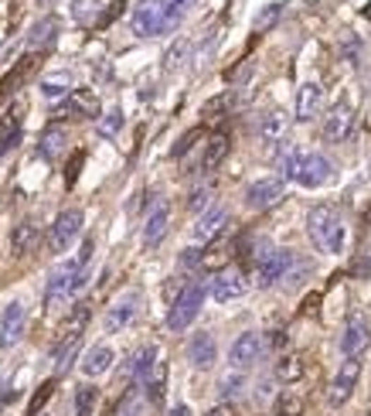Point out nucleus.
<instances>
[{
	"mask_svg": "<svg viewBox=\"0 0 371 416\" xmlns=\"http://www.w3.org/2000/svg\"><path fill=\"white\" fill-rule=\"evenodd\" d=\"M119 416H147V403L143 399H137V393H130L126 396V403H123V413Z\"/></svg>",
	"mask_w": 371,
	"mask_h": 416,
	"instance_id": "46",
	"label": "nucleus"
},
{
	"mask_svg": "<svg viewBox=\"0 0 371 416\" xmlns=\"http://www.w3.org/2000/svg\"><path fill=\"white\" fill-rule=\"evenodd\" d=\"M212 198H215V191H212V188H197L195 195H191V201H188V208H191L195 215H201V212H208Z\"/></svg>",
	"mask_w": 371,
	"mask_h": 416,
	"instance_id": "40",
	"label": "nucleus"
},
{
	"mask_svg": "<svg viewBox=\"0 0 371 416\" xmlns=\"http://www.w3.org/2000/svg\"><path fill=\"white\" fill-rule=\"evenodd\" d=\"M133 35L137 38H154L164 35V0H143L133 11Z\"/></svg>",
	"mask_w": 371,
	"mask_h": 416,
	"instance_id": "7",
	"label": "nucleus"
},
{
	"mask_svg": "<svg viewBox=\"0 0 371 416\" xmlns=\"http://www.w3.org/2000/svg\"><path fill=\"white\" fill-rule=\"evenodd\" d=\"M78 232H82V212H78V208H65V212L51 222V232H48L51 253H65L78 239Z\"/></svg>",
	"mask_w": 371,
	"mask_h": 416,
	"instance_id": "4",
	"label": "nucleus"
},
{
	"mask_svg": "<svg viewBox=\"0 0 371 416\" xmlns=\"http://www.w3.org/2000/svg\"><path fill=\"white\" fill-rule=\"evenodd\" d=\"M41 93H44V96H61V93H68V76L61 72V76L44 79V82H41Z\"/></svg>",
	"mask_w": 371,
	"mask_h": 416,
	"instance_id": "42",
	"label": "nucleus"
},
{
	"mask_svg": "<svg viewBox=\"0 0 371 416\" xmlns=\"http://www.w3.org/2000/svg\"><path fill=\"white\" fill-rule=\"evenodd\" d=\"M229 147H232V140H229V133H212V137H208V143H205V158H201V171H215L218 164L225 160V154H229Z\"/></svg>",
	"mask_w": 371,
	"mask_h": 416,
	"instance_id": "25",
	"label": "nucleus"
},
{
	"mask_svg": "<svg viewBox=\"0 0 371 416\" xmlns=\"http://www.w3.org/2000/svg\"><path fill=\"white\" fill-rule=\"evenodd\" d=\"M201 304H205V283H184L181 287V294L171 300V311H167V328L171 331H184V328H191L195 324L197 311H201Z\"/></svg>",
	"mask_w": 371,
	"mask_h": 416,
	"instance_id": "2",
	"label": "nucleus"
},
{
	"mask_svg": "<svg viewBox=\"0 0 371 416\" xmlns=\"http://www.w3.org/2000/svg\"><path fill=\"white\" fill-rule=\"evenodd\" d=\"M205 416H235V410L229 406V403H221V406H215V410H208Z\"/></svg>",
	"mask_w": 371,
	"mask_h": 416,
	"instance_id": "54",
	"label": "nucleus"
},
{
	"mask_svg": "<svg viewBox=\"0 0 371 416\" xmlns=\"http://www.w3.org/2000/svg\"><path fill=\"white\" fill-rule=\"evenodd\" d=\"M75 273H78V259H68V263H61L59 270L48 277V294H44V307H48V311H55L59 304H65V300L72 297Z\"/></svg>",
	"mask_w": 371,
	"mask_h": 416,
	"instance_id": "5",
	"label": "nucleus"
},
{
	"mask_svg": "<svg viewBox=\"0 0 371 416\" xmlns=\"http://www.w3.org/2000/svg\"><path fill=\"white\" fill-rule=\"evenodd\" d=\"M20 117H24V109L14 106V109H7L4 119H0V154L14 150L20 143Z\"/></svg>",
	"mask_w": 371,
	"mask_h": 416,
	"instance_id": "21",
	"label": "nucleus"
},
{
	"mask_svg": "<svg viewBox=\"0 0 371 416\" xmlns=\"http://www.w3.org/2000/svg\"><path fill=\"white\" fill-rule=\"evenodd\" d=\"M245 290H249V280L242 270H218L215 283H212V297L218 304H232V300L245 297Z\"/></svg>",
	"mask_w": 371,
	"mask_h": 416,
	"instance_id": "10",
	"label": "nucleus"
},
{
	"mask_svg": "<svg viewBox=\"0 0 371 416\" xmlns=\"http://www.w3.org/2000/svg\"><path fill=\"white\" fill-rule=\"evenodd\" d=\"M296 253L293 249H266V256L255 259V283L266 290V287H276L279 280L286 277V270L293 266Z\"/></svg>",
	"mask_w": 371,
	"mask_h": 416,
	"instance_id": "3",
	"label": "nucleus"
},
{
	"mask_svg": "<svg viewBox=\"0 0 371 416\" xmlns=\"http://www.w3.org/2000/svg\"><path fill=\"white\" fill-rule=\"evenodd\" d=\"M171 416H188V406H174V410H171Z\"/></svg>",
	"mask_w": 371,
	"mask_h": 416,
	"instance_id": "56",
	"label": "nucleus"
},
{
	"mask_svg": "<svg viewBox=\"0 0 371 416\" xmlns=\"http://www.w3.org/2000/svg\"><path fill=\"white\" fill-rule=\"evenodd\" d=\"M276 20H279V4H269V7H262V11L255 14V31H259V35L269 31Z\"/></svg>",
	"mask_w": 371,
	"mask_h": 416,
	"instance_id": "39",
	"label": "nucleus"
},
{
	"mask_svg": "<svg viewBox=\"0 0 371 416\" xmlns=\"http://www.w3.org/2000/svg\"><path fill=\"white\" fill-rule=\"evenodd\" d=\"M300 158H303V154H300L296 147H290V150H286V154L279 158V171H283V178H286V181H296V171H300Z\"/></svg>",
	"mask_w": 371,
	"mask_h": 416,
	"instance_id": "35",
	"label": "nucleus"
},
{
	"mask_svg": "<svg viewBox=\"0 0 371 416\" xmlns=\"http://www.w3.org/2000/svg\"><path fill=\"white\" fill-rule=\"evenodd\" d=\"M320 106H324V89H320L317 82H307V85L300 89V100H296V119H300V123H310V119L320 113Z\"/></svg>",
	"mask_w": 371,
	"mask_h": 416,
	"instance_id": "19",
	"label": "nucleus"
},
{
	"mask_svg": "<svg viewBox=\"0 0 371 416\" xmlns=\"http://www.w3.org/2000/svg\"><path fill=\"white\" fill-rule=\"evenodd\" d=\"M24 324H28V311H24V304H20V300L7 304V307H4V317H0V345H4V348L18 345L20 335H24Z\"/></svg>",
	"mask_w": 371,
	"mask_h": 416,
	"instance_id": "13",
	"label": "nucleus"
},
{
	"mask_svg": "<svg viewBox=\"0 0 371 416\" xmlns=\"http://www.w3.org/2000/svg\"><path fill=\"white\" fill-rule=\"evenodd\" d=\"M225 263H229V249L225 246H215L212 253L201 249V270H225Z\"/></svg>",
	"mask_w": 371,
	"mask_h": 416,
	"instance_id": "34",
	"label": "nucleus"
},
{
	"mask_svg": "<svg viewBox=\"0 0 371 416\" xmlns=\"http://www.w3.org/2000/svg\"><path fill=\"white\" fill-rule=\"evenodd\" d=\"M123 7H126V0H113V4H109V7H106V11H102V14L96 18V24H99V28L113 24V20H116L119 14H123Z\"/></svg>",
	"mask_w": 371,
	"mask_h": 416,
	"instance_id": "45",
	"label": "nucleus"
},
{
	"mask_svg": "<svg viewBox=\"0 0 371 416\" xmlns=\"http://www.w3.org/2000/svg\"><path fill=\"white\" fill-rule=\"evenodd\" d=\"M351 126H354V113L351 106H344V102H337L327 119H324V137L331 140V143H341V140L351 137Z\"/></svg>",
	"mask_w": 371,
	"mask_h": 416,
	"instance_id": "15",
	"label": "nucleus"
},
{
	"mask_svg": "<svg viewBox=\"0 0 371 416\" xmlns=\"http://www.w3.org/2000/svg\"><path fill=\"white\" fill-rule=\"evenodd\" d=\"M72 14H75V20H82V24L96 20L99 18V0H75V4H72Z\"/></svg>",
	"mask_w": 371,
	"mask_h": 416,
	"instance_id": "38",
	"label": "nucleus"
},
{
	"mask_svg": "<svg viewBox=\"0 0 371 416\" xmlns=\"http://www.w3.org/2000/svg\"><path fill=\"white\" fill-rule=\"evenodd\" d=\"M38 416H41V413H38Z\"/></svg>",
	"mask_w": 371,
	"mask_h": 416,
	"instance_id": "59",
	"label": "nucleus"
},
{
	"mask_svg": "<svg viewBox=\"0 0 371 416\" xmlns=\"http://www.w3.org/2000/svg\"><path fill=\"white\" fill-rule=\"evenodd\" d=\"M167 229H171V208L167 205H157L154 212L147 215V222H143V246L147 249L160 246V239L167 236Z\"/></svg>",
	"mask_w": 371,
	"mask_h": 416,
	"instance_id": "18",
	"label": "nucleus"
},
{
	"mask_svg": "<svg viewBox=\"0 0 371 416\" xmlns=\"http://www.w3.org/2000/svg\"><path fill=\"white\" fill-rule=\"evenodd\" d=\"M262 352H266V338L259 335V331H242L232 345V365L235 369H249V365L259 362Z\"/></svg>",
	"mask_w": 371,
	"mask_h": 416,
	"instance_id": "11",
	"label": "nucleus"
},
{
	"mask_svg": "<svg viewBox=\"0 0 371 416\" xmlns=\"http://www.w3.org/2000/svg\"><path fill=\"white\" fill-rule=\"evenodd\" d=\"M283 195H286V184H283V178H259V181H253V184L245 188V205H249V208H255V212H262V208H273V205H279V201H283Z\"/></svg>",
	"mask_w": 371,
	"mask_h": 416,
	"instance_id": "6",
	"label": "nucleus"
},
{
	"mask_svg": "<svg viewBox=\"0 0 371 416\" xmlns=\"http://www.w3.org/2000/svg\"><path fill=\"white\" fill-rule=\"evenodd\" d=\"M61 31V20L55 18V14H48V18H41L35 28H31V35H28V48L31 52H38V48H48L51 41L59 38Z\"/></svg>",
	"mask_w": 371,
	"mask_h": 416,
	"instance_id": "22",
	"label": "nucleus"
},
{
	"mask_svg": "<svg viewBox=\"0 0 371 416\" xmlns=\"http://www.w3.org/2000/svg\"><path fill=\"white\" fill-rule=\"evenodd\" d=\"M358 376H361V362L358 358H348L344 365H341V372L334 376L331 382V393H327V403H331V410H341L348 399H351L354 386H358Z\"/></svg>",
	"mask_w": 371,
	"mask_h": 416,
	"instance_id": "8",
	"label": "nucleus"
},
{
	"mask_svg": "<svg viewBox=\"0 0 371 416\" xmlns=\"http://www.w3.org/2000/svg\"><path fill=\"white\" fill-rule=\"evenodd\" d=\"M327 178H331V160L324 158V154H307V158H300V171H296V181H300V184L320 188Z\"/></svg>",
	"mask_w": 371,
	"mask_h": 416,
	"instance_id": "14",
	"label": "nucleus"
},
{
	"mask_svg": "<svg viewBox=\"0 0 371 416\" xmlns=\"http://www.w3.org/2000/svg\"><path fill=\"white\" fill-rule=\"evenodd\" d=\"M188 358H191L195 369H208V365H215V358H218L215 335H212V331H197V335L188 341Z\"/></svg>",
	"mask_w": 371,
	"mask_h": 416,
	"instance_id": "16",
	"label": "nucleus"
},
{
	"mask_svg": "<svg viewBox=\"0 0 371 416\" xmlns=\"http://www.w3.org/2000/svg\"><path fill=\"white\" fill-rule=\"evenodd\" d=\"M96 386H82L75 393V416H92V410H96Z\"/></svg>",
	"mask_w": 371,
	"mask_h": 416,
	"instance_id": "33",
	"label": "nucleus"
},
{
	"mask_svg": "<svg viewBox=\"0 0 371 416\" xmlns=\"http://www.w3.org/2000/svg\"><path fill=\"white\" fill-rule=\"evenodd\" d=\"M188 48H191V44H188V41H177L174 48H171V52H167V69H177V65H181V61H184V55H188Z\"/></svg>",
	"mask_w": 371,
	"mask_h": 416,
	"instance_id": "48",
	"label": "nucleus"
},
{
	"mask_svg": "<svg viewBox=\"0 0 371 416\" xmlns=\"http://www.w3.org/2000/svg\"><path fill=\"white\" fill-rule=\"evenodd\" d=\"M0 416H4V410H0Z\"/></svg>",
	"mask_w": 371,
	"mask_h": 416,
	"instance_id": "58",
	"label": "nucleus"
},
{
	"mask_svg": "<svg viewBox=\"0 0 371 416\" xmlns=\"http://www.w3.org/2000/svg\"><path fill=\"white\" fill-rule=\"evenodd\" d=\"M225 229H229V212H225V208H208V212L195 222V239L197 242H212V239H218Z\"/></svg>",
	"mask_w": 371,
	"mask_h": 416,
	"instance_id": "17",
	"label": "nucleus"
},
{
	"mask_svg": "<svg viewBox=\"0 0 371 416\" xmlns=\"http://www.w3.org/2000/svg\"><path fill=\"white\" fill-rule=\"evenodd\" d=\"M51 393H55V379L41 382V386H38V393L31 396V406H28V413H31V416H38V413H41V406H44V403L51 399Z\"/></svg>",
	"mask_w": 371,
	"mask_h": 416,
	"instance_id": "37",
	"label": "nucleus"
},
{
	"mask_svg": "<svg viewBox=\"0 0 371 416\" xmlns=\"http://www.w3.org/2000/svg\"><path fill=\"white\" fill-rule=\"evenodd\" d=\"M143 386H147V399H150L154 406H160V403H164V389H167V362L157 358L154 369L143 379Z\"/></svg>",
	"mask_w": 371,
	"mask_h": 416,
	"instance_id": "27",
	"label": "nucleus"
},
{
	"mask_svg": "<svg viewBox=\"0 0 371 416\" xmlns=\"http://www.w3.org/2000/svg\"><path fill=\"white\" fill-rule=\"evenodd\" d=\"M371 345V328L368 321L361 314H351L348 317V328H344V335H341V352H344V358H358L365 355Z\"/></svg>",
	"mask_w": 371,
	"mask_h": 416,
	"instance_id": "9",
	"label": "nucleus"
},
{
	"mask_svg": "<svg viewBox=\"0 0 371 416\" xmlns=\"http://www.w3.org/2000/svg\"><path fill=\"white\" fill-rule=\"evenodd\" d=\"M286 130H290V123H286V117L279 109H273V113H266V117L259 119V137L266 140V143H279V140L286 137Z\"/></svg>",
	"mask_w": 371,
	"mask_h": 416,
	"instance_id": "29",
	"label": "nucleus"
},
{
	"mask_svg": "<svg viewBox=\"0 0 371 416\" xmlns=\"http://www.w3.org/2000/svg\"><path fill=\"white\" fill-rule=\"evenodd\" d=\"M365 225H371V205L365 208Z\"/></svg>",
	"mask_w": 371,
	"mask_h": 416,
	"instance_id": "57",
	"label": "nucleus"
},
{
	"mask_svg": "<svg viewBox=\"0 0 371 416\" xmlns=\"http://www.w3.org/2000/svg\"><path fill=\"white\" fill-rule=\"evenodd\" d=\"M38 239H41L38 225L24 218V222H18V225L11 229V253H14V256H28L31 249H38Z\"/></svg>",
	"mask_w": 371,
	"mask_h": 416,
	"instance_id": "20",
	"label": "nucleus"
},
{
	"mask_svg": "<svg viewBox=\"0 0 371 416\" xmlns=\"http://www.w3.org/2000/svg\"><path fill=\"white\" fill-rule=\"evenodd\" d=\"M65 147H68V130H65V126H48L44 137H41V143H38L41 158H48V160H59V154Z\"/></svg>",
	"mask_w": 371,
	"mask_h": 416,
	"instance_id": "28",
	"label": "nucleus"
},
{
	"mask_svg": "<svg viewBox=\"0 0 371 416\" xmlns=\"http://www.w3.org/2000/svg\"><path fill=\"white\" fill-rule=\"evenodd\" d=\"M307 232H310L313 246L320 253H341L344 249V236H348L337 208H331V205H317L307 215Z\"/></svg>",
	"mask_w": 371,
	"mask_h": 416,
	"instance_id": "1",
	"label": "nucleus"
},
{
	"mask_svg": "<svg viewBox=\"0 0 371 416\" xmlns=\"http://www.w3.org/2000/svg\"><path fill=\"white\" fill-rule=\"evenodd\" d=\"M92 249H96V239H85V242H82V253H78V266H89Z\"/></svg>",
	"mask_w": 371,
	"mask_h": 416,
	"instance_id": "52",
	"label": "nucleus"
},
{
	"mask_svg": "<svg viewBox=\"0 0 371 416\" xmlns=\"http://www.w3.org/2000/svg\"><path fill=\"white\" fill-rule=\"evenodd\" d=\"M82 160H85V154L78 150L75 158H72V164H68V171H65V184H75V178H78V167H82Z\"/></svg>",
	"mask_w": 371,
	"mask_h": 416,
	"instance_id": "50",
	"label": "nucleus"
},
{
	"mask_svg": "<svg viewBox=\"0 0 371 416\" xmlns=\"http://www.w3.org/2000/svg\"><path fill=\"white\" fill-rule=\"evenodd\" d=\"M35 65H38V59H35V55H24V59H20L18 65L4 76V82H0V96H14L20 85L28 82V76L35 72Z\"/></svg>",
	"mask_w": 371,
	"mask_h": 416,
	"instance_id": "23",
	"label": "nucleus"
},
{
	"mask_svg": "<svg viewBox=\"0 0 371 416\" xmlns=\"http://www.w3.org/2000/svg\"><path fill=\"white\" fill-rule=\"evenodd\" d=\"M119 126H123V113H119V109H109V113L99 117V133H102V137H116Z\"/></svg>",
	"mask_w": 371,
	"mask_h": 416,
	"instance_id": "36",
	"label": "nucleus"
},
{
	"mask_svg": "<svg viewBox=\"0 0 371 416\" xmlns=\"http://www.w3.org/2000/svg\"><path fill=\"white\" fill-rule=\"evenodd\" d=\"M303 413V399L300 396H283L276 403V416H300Z\"/></svg>",
	"mask_w": 371,
	"mask_h": 416,
	"instance_id": "41",
	"label": "nucleus"
},
{
	"mask_svg": "<svg viewBox=\"0 0 371 416\" xmlns=\"http://www.w3.org/2000/svg\"><path fill=\"white\" fill-rule=\"evenodd\" d=\"M113 348L109 345H96V348H89V355L82 358V372L89 379L102 376V372H109V365H113Z\"/></svg>",
	"mask_w": 371,
	"mask_h": 416,
	"instance_id": "24",
	"label": "nucleus"
},
{
	"mask_svg": "<svg viewBox=\"0 0 371 416\" xmlns=\"http://www.w3.org/2000/svg\"><path fill=\"white\" fill-rule=\"evenodd\" d=\"M269 345H273V348H279V345H283V335H279V331H273V335H269Z\"/></svg>",
	"mask_w": 371,
	"mask_h": 416,
	"instance_id": "55",
	"label": "nucleus"
},
{
	"mask_svg": "<svg viewBox=\"0 0 371 416\" xmlns=\"http://www.w3.org/2000/svg\"><path fill=\"white\" fill-rule=\"evenodd\" d=\"M276 376L286 379V382H296V379L303 376V358L300 355H283L276 362Z\"/></svg>",
	"mask_w": 371,
	"mask_h": 416,
	"instance_id": "31",
	"label": "nucleus"
},
{
	"mask_svg": "<svg viewBox=\"0 0 371 416\" xmlns=\"http://www.w3.org/2000/svg\"><path fill=\"white\" fill-rule=\"evenodd\" d=\"M191 4L195 0H164V35L174 31L177 24L184 20V14L191 11Z\"/></svg>",
	"mask_w": 371,
	"mask_h": 416,
	"instance_id": "30",
	"label": "nucleus"
},
{
	"mask_svg": "<svg viewBox=\"0 0 371 416\" xmlns=\"http://www.w3.org/2000/svg\"><path fill=\"white\" fill-rule=\"evenodd\" d=\"M225 106H229V96H218V100H212L208 106H205V117L215 119V117H218V109H225Z\"/></svg>",
	"mask_w": 371,
	"mask_h": 416,
	"instance_id": "51",
	"label": "nucleus"
},
{
	"mask_svg": "<svg viewBox=\"0 0 371 416\" xmlns=\"http://www.w3.org/2000/svg\"><path fill=\"white\" fill-rule=\"evenodd\" d=\"M242 386H245V379H242V376H225L221 382H218V393H221L225 399L238 396V393H242Z\"/></svg>",
	"mask_w": 371,
	"mask_h": 416,
	"instance_id": "44",
	"label": "nucleus"
},
{
	"mask_svg": "<svg viewBox=\"0 0 371 416\" xmlns=\"http://www.w3.org/2000/svg\"><path fill=\"white\" fill-rule=\"evenodd\" d=\"M154 355H157V348H143V352H137V355H133L130 372H133V379H137V382H143V379H147V372L154 369V362H157Z\"/></svg>",
	"mask_w": 371,
	"mask_h": 416,
	"instance_id": "32",
	"label": "nucleus"
},
{
	"mask_svg": "<svg viewBox=\"0 0 371 416\" xmlns=\"http://www.w3.org/2000/svg\"><path fill=\"white\" fill-rule=\"evenodd\" d=\"M371 273V256H358L351 263V277H368Z\"/></svg>",
	"mask_w": 371,
	"mask_h": 416,
	"instance_id": "49",
	"label": "nucleus"
},
{
	"mask_svg": "<svg viewBox=\"0 0 371 416\" xmlns=\"http://www.w3.org/2000/svg\"><path fill=\"white\" fill-rule=\"evenodd\" d=\"M59 113H78V117H99V100L96 93H89V89H75L72 96H68V106H61Z\"/></svg>",
	"mask_w": 371,
	"mask_h": 416,
	"instance_id": "26",
	"label": "nucleus"
},
{
	"mask_svg": "<svg viewBox=\"0 0 371 416\" xmlns=\"http://www.w3.org/2000/svg\"><path fill=\"white\" fill-rule=\"evenodd\" d=\"M137 311H140V294L137 290H130V294H123V297L106 311V331H123V328H130L133 324V317H137Z\"/></svg>",
	"mask_w": 371,
	"mask_h": 416,
	"instance_id": "12",
	"label": "nucleus"
},
{
	"mask_svg": "<svg viewBox=\"0 0 371 416\" xmlns=\"http://www.w3.org/2000/svg\"><path fill=\"white\" fill-rule=\"evenodd\" d=\"M197 140H201V130H188V133L181 137V143L174 147V158H184V154H188V150L195 147Z\"/></svg>",
	"mask_w": 371,
	"mask_h": 416,
	"instance_id": "47",
	"label": "nucleus"
},
{
	"mask_svg": "<svg viewBox=\"0 0 371 416\" xmlns=\"http://www.w3.org/2000/svg\"><path fill=\"white\" fill-rule=\"evenodd\" d=\"M181 266H201V249H184L181 253Z\"/></svg>",
	"mask_w": 371,
	"mask_h": 416,
	"instance_id": "53",
	"label": "nucleus"
},
{
	"mask_svg": "<svg viewBox=\"0 0 371 416\" xmlns=\"http://www.w3.org/2000/svg\"><path fill=\"white\" fill-rule=\"evenodd\" d=\"M358 55H361V44H358V38H354V35H344V41H341V59L351 61V65H358Z\"/></svg>",
	"mask_w": 371,
	"mask_h": 416,
	"instance_id": "43",
	"label": "nucleus"
}]
</instances>
